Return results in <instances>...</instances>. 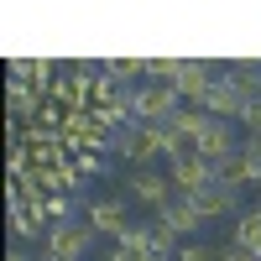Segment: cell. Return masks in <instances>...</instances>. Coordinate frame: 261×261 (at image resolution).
Here are the masks:
<instances>
[{"mask_svg": "<svg viewBox=\"0 0 261 261\" xmlns=\"http://www.w3.org/2000/svg\"><path fill=\"white\" fill-rule=\"evenodd\" d=\"M94 225L89 220H58L42 230V256H63V261H84V251L94 246Z\"/></svg>", "mask_w": 261, "mask_h": 261, "instance_id": "obj_1", "label": "cell"}, {"mask_svg": "<svg viewBox=\"0 0 261 261\" xmlns=\"http://www.w3.org/2000/svg\"><path fill=\"white\" fill-rule=\"evenodd\" d=\"M183 105L188 99L172 89V84H141V89H136V120L141 125H172Z\"/></svg>", "mask_w": 261, "mask_h": 261, "instance_id": "obj_2", "label": "cell"}, {"mask_svg": "<svg viewBox=\"0 0 261 261\" xmlns=\"http://www.w3.org/2000/svg\"><path fill=\"white\" fill-rule=\"evenodd\" d=\"M151 220H157V225H167L172 235H178V241H183V235H199V230H204V214H199V204H193L188 193H172V199H167L157 214H151Z\"/></svg>", "mask_w": 261, "mask_h": 261, "instance_id": "obj_3", "label": "cell"}, {"mask_svg": "<svg viewBox=\"0 0 261 261\" xmlns=\"http://www.w3.org/2000/svg\"><path fill=\"white\" fill-rule=\"evenodd\" d=\"M241 146H246V141L235 136V120H209V125H204V136L193 141V151H199V157H209L214 167H220L225 157H235Z\"/></svg>", "mask_w": 261, "mask_h": 261, "instance_id": "obj_4", "label": "cell"}, {"mask_svg": "<svg viewBox=\"0 0 261 261\" xmlns=\"http://www.w3.org/2000/svg\"><path fill=\"white\" fill-rule=\"evenodd\" d=\"M89 225H94L99 235H115V241H120L136 220H130V209H125L120 193H105V199H89Z\"/></svg>", "mask_w": 261, "mask_h": 261, "instance_id": "obj_5", "label": "cell"}, {"mask_svg": "<svg viewBox=\"0 0 261 261\" xmlns=\"http://www.w3.org/2000/svg\"><path fill=\"white\" fill-rule=\"evenodd\" d=\"M220 63H209V58H183V73H178V94L188 99V105H199L214 84H220Z\"/></svg>", "mask_w": 261, "mask_h": 261, "instance_id": "obj_6", "label": "cell"}, {"mask_svg": "<svg viewBox=\"0 0 261 261\" xmlns=\"http://www.w3.org/2000/svg\"><path fill=\"white\" fill-rule=\"evenodd\" d=\"M167 172H172V183H178V193H199V188H209L214 178H220V167H214L209 157H199V151L178 157V162H172Z\"/></svg>", "mask_w": 261, "mask_h": 261, "instance_id": "obj_7", "label": "cell"}, {"mask_svg": "<svg viewBox=\"0 0 261 261\" xmlns=\"http://www.w3.org/2000/svg\"><path fill=\"white\" fill-rule=\"evenodd\" d=\"M125 193H130V199H141V204H151V214H157L167 199H172V193H178V183H172V172H136V178H130L125 183Z\"/></svg>", "mask_w": 261, "mask_h": 261, "instance_id": "obj_8", "label": "cell"}, {"mask_svg": "<svg viewBox=\"0 0 261 261\" xmlns=\"http://www.w3.org/2000/svg\"><path fill=\"white\" fill-rule=\"evenodd\" d=\"M11 79L27 84V89H37L42 99H47L53 84H58V63H53V58H11Z\"/></svg>", "mask_w": 261, "mask_h": 261, "instance_id": "obj_9", "label": "cell"}, {"mask_svg": "<svg viewBox=\"0 0 261 261\" xmlns=\"http://www.w3.org/2000/svg\"><path fill=\"white\" fill-rule=\"evenodd\" d=\"M199 105H204V110H209L214 120H235V125H241V110H246L251 99H246L241 89H235V84H225V79H220V84H214V89H209Z\"/></svg>", "mask_w": 261, "mask_h": 261, "instance_id": "obj_10", "label": "cell"}, {"mask_svg": "<svg viewBox=\"0 0 261 261\" xmlns=\"http://www.w3.org/2000/svg\"><path fill=\"white\" fill-rule=\"evenodd\" d=\"M188 199L199 204V214H204V220H220V214H235V199H241V193H235V188H225L220 178H214L209 188H199V193H188Z\"/></svg>", "mask_w": 261, "mask_h": 261, "instance_id": "obj_11", "label": "cell"}, {"mask_svg": "<svg viewBox=\"0 0 261 261\" xmlns=\"http://www.w3.org/2000/svg\"><path fill=\"white\" fill-rule=\"evenodd\" d=\"M6 105H11V120H16V125H32V120L42 115V105H47V99H42L37 89H27V84H16V79H11Z\"/></svg>", "mask_w": 261, "mask_h": 261, "instance_id": "obj_12", "label": "cell"}, {"mask_svg": "<svg viewBox=\"0 0 261 261\" xmlns=\"http://www.w3.org/2000/svg\"><path fill=\"white\" fill-rule=\"evenodd\" d=\"M220 79H225V84H235L246 99H256V94H261V63H251V58H246V63H220Z\"/></svg>", "mask_w": 261, "mask_h": 261, "instance_id": "obj_13", "label": "cell"}, {"mask_svg": "<svg viewBox=\"0 0 261 261\" xmlns=\"http://www.w3.org/2000/svg\"><path fill=\"white\" fill-rule=\"evenodd\" d=\"M220 183H225V188H235V193H241V188H256V162L246 157V151L225 157V162H220Z\"/></svg>", "mask_w": 261, "mask_h": 261, "instance_id": "obj_14", "label": "cell"}, {"mask_svg": "<svg viewBox=\"0 0 261 261\" xmlns=\"http://www.w3.org/2000/svg\"><path fill=\"white\" fill-rule=\"evenodd\" d=\"M209 120H214V115L204 110V105H183V110H178V120H172V130H183V136H188V141H199Z\"/></svg>", "mask_w": 261, "mask_h": 261, "instance_id": "obj_15", "label": "cell"}, {"mask_svg": "<svg viewBox=\"0 0 261 261\" xmlns=\"http://www.w3.org/2000/svg\"><path fill=\"white\" fill-rule=\"evenodd\" d=\"M178 73H183V58H146V84H172L178 89Z\"/></svg>", "mask_w": 261, "mask_h": 261, "instance_id": "obj_16", "label": "cell"}, {"mask_svg": "<svg viewBox=\"0 0 261 261\" xmlns=\"http://www.w3.org/2000/svg\"><path fill=\"white\" fill-rule=\"evenodd\" d=\"M105 73L120 79V84H130L136 73H146V58H105Z\"/></svg>", "mask_w": 261, "mask_h": 261, "instance_id": "obj_17", "label": "cell"}, {"mask_svg": "<svg viewBox=\"0 0 261 261\" xmlns=\"http://www.w3.org/2000/svg\"><path fill=\"white\" fill-rule=\"evenodd\" d=\"M178 261H225V251H214L209 241H183L178 246Z\"/></svg>", "mask_w": 261, "mask_h": 261, "instance_id": "obj_18", "label": "cell"}, {"mask_svg": "<svg viewBox=\"0 0 261 261\" xmlns=\"http://www.w3.org/2000/svg\"><path fill=\"white\" fill-rule=\"evenodd\" d=\"M73 167L84 172V178H99V172L110 167V157H105V151H79V157H73Z\"/></svg>", "mask_w": 261, "mask_h": 261, "instance_id": "obj_19", "label": "cell"}, {"mask_svg": "<svg viewBox=\"0 0 261 261\" xmlns=\"http://www.w3.org/2000/svg\"><path fill=\"white\" fill-rule=\"evenodd\" d=\"M241 125H246V136H261V94L241 110Z\"/></svg>", "mask_w": 261, "mask_h": 261, "instance_id": "obj_20", "label": "cell"}, {"mask_svg": "<svg viewBox=\"0 0 261 261\" xmlns=\"http://www.w3.org/2000/svg\"><path fill=\"white\" fill-rule=\"evenodd\" d=\"M110 261H151V256H146L141 246H125V241H115V246H110Z\"/></svg>", "mask_w": 261, "mask_h": 261, "instance_id": "obj_21", "label": "cell"}, {"mask_svg": "<svg viewBox=\"0 0 261 261\" xmlns=\"http://www.w3.org/2000/svg\"><path fill=\"white\" fill-rule=\"evenodd\" d=\"M241 151H246V157L256 162V172H261V136H246V146H241Z\"/></svg>", "mask_w": 261, "mask_h": 261, "instance_id": "obj_22", "label": "cell"}, {"mask_svg": "<svg viewBox=\"0 0 261 261\" xmlns=\"http://www.w3.org/2000/svg\"><path fill=\"white\" fill-rule=\"evenodd\" d=\"M225 261H261V256H251V251H241V246H225Z\"/></svg>", "mask_w": 261, "mask_h": 261, "instance_id": "obj_23", "label": "cell"}, {"mask_svg": "<svg viewBox=\"0 0 261 261\" xmlns=\"http://www.w3.org/2000/svg\"><path fill=\"white\" fill-rule=\"evenodd\" d=\"M6 261H27V256H21V251H11V256H6Z\"/></svg>", "mask_w": 261, "mask_h": 261, "instance_id": "obj_24", "label": "cell"}, {"mask_svg": "<svg viewBox=\"0 0 261 261\" xmlns=\"http://www.w3.org/2000/svg\"><path fill=\"white\" fill-rule=\"evenodd\" d=\"M256 193H261V172H256Z\"/></svg>", "mask_w": 261, "mask_h": 261, "instance_id": "obj_25", "label": "cell"}]
</instances>
